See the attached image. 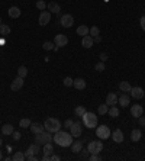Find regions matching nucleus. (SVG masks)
Instances as JSON below:
<instances>
[{"instance_id": "nucleus-41", "label": "nucleus", "mask_w": 145, "mask_h": 161, "mask_svg": "<svg viewBox=\"0 0 145 161\" xmlns=\"http://www.w3.org/2000/svg\"><path fill=\"white\" fill-rule=\"evenodd\" d=\"M72 79L71 77H66V79H64V86H67V87H71L72 86Z\"/></svg>"}, {"instance_id": "nucleus-49", "label": "nucleus", "mask_w": 145, "mask_h": 161, "mask_svg": "<svg viewBox=\"0 0 145 161\" xmlns=\"http://www.w3.org/2000/svg\"><path fill=\"white\" fill-rule=\"evenodd\" d=\"M42 160H44V161H49V160H51V155H44V157H42Z\"/></svg>"}, {"instance_id": "nucleus-24", "label": "nucleus", "mask_w": 145, "mask_h": 161, "mask_svg": "<svg viewBox=\"0 0 145 161\" xmlns=\"http://www.w3.org/2000/svg\"><path fill=\"white\" fill-rule=\"evenodd\" d=\"M90 34V28L86 26V25H80L79 28H77V35H80L81 38L83 36H86V35Z\"/></svg>"}, {"instance_id": "nucleus-14", "label": "nucleus", "mask_w": 145, "mask_h": 161, "mask_svg": "<svg viewBox=\"0 0 145 161\" xmlns=\"http://www.w3.org/2000/svg\"><path fill=\"white\" fill-rule=\"evenodd\" d=\"M118 103L122 107H128V106H129V103H131V97H129V94H128V93L120 94V96L118 97Z\"/></svg>"}, {"instance_id": "nucleus-39", "label": "nucleus", "mask_w": 145, "mask_h": 161, "mask_svg": "<svg viewBox=\"0 0 145 161\" xmlns=\"http://www.w3.org/2000/svg\"><path fill=\"white\" fill-rule=\"evenodd\" d=\"M36 7H38L39 10H45V9H46V3L44 2V0H38V2H36Z\"/></svg>"}, {"instance_id": "nucleus-27", "label": "nucleus", "mask_w": 145, "mask_h": 161, "mask_svg": "<svg viewBox=\"0 0 145 161\" xmlns=\"http://www.w3.org/2000/svg\"><path fill=\"white\" fill-rule=\"evenodd\" d=\"M15 131V128L10 125V123H6V125H3V128H2V132H3V135H12Z\"/></svg>"}, {"instance_id": "nucleus-34", "label": "nucleus", "mask_w": 145, "mask_h": 161, "mask_svg": "<svg viewBox=\"0 0 145 161\" xmlns=\"http://www.w3.org/2000/svg\"><path fill=\"white\" fill-rule=\"evenodd\" d=\"M107 110H109V106L107 105H100L99 106V109H97V112H99V115H106L107 113Z\"/></svg>"}, {"instance_id": "nucleus-1", "label": "nucleus", "mask_w": 145, "mask_h": 161, "mask_svg": "<svg viewBox=\"0 0 145 161\" xmlns=\"http://www.w3.org/2000/svg\"><path fill=\"white\" fill-rule=\"evenodd\" d=\"M52 141L59 145V147H71L72 144V135L70 132H66V131H61L59 129L58 132H55L52 136Z\"/></svg>"}, {"instance_id": "nucleus-19", "label": "nucleus", "mask_w": 145, "mask_h": 161, "mask_svg": "<svg viewBox=\"0 0 145 161\" xmlns=\"http://www.w3.org/2000/svg\"><path fill=\"white\" fill-rule=\"evenodd\" d=\"M106 105H107V106L118 105V96L115 93H107V96H106Z\"/></svg>"}, {"instance_id": "nucleus-30", "label": "nucleus", "mask_w": 145, "mask_h": 161, "mask_svg": "<svg viewBox=\"0 0 145 161\" xmlns=\"http://www.w3.org/2000/svg\"><path fill=\"white\" fill-rule=\"evenodd\" d=\"M12 160H13V161H25V160H26V157H25V153H20V151L15 153V155L12 157Z\"/></svg>"}, {"instance_id": "nucleus-16", "label": "nucleus", "mask_w": 145, "mask_h": 161, "mask_svg": "<svg viewBox=\"0 0 145 161\" xmlns=\"http://www.w3.org/2000/svg\"><path fill=\"white\" fill-rule=\"evenodd\" d=\"M93 44H94V39H93V36L92 35H86V36H83L81 38V45L84 48H92L93 47Z\"/></svg>"}, {"instance_id": "nucleus-13", "label": "nucleus", "mask_w": 145, "mask_h": 161, "mask_svg": "<svg viewBox=\"0 0 145 161\" xmlns=\"http://www.w3.org/2000/svg\"><path fill=\"white\" fill-rule=\"evenodd\" d=\"M23 83H25V81H23V79L18 75V77H16V79L12 81V84H10V89H12L13 92H18V90H20V89L23 87Z\"/></svg>"}, {"instance_id": "nucleus-53", "label": "nucleus", "mask_w": 145, "mask_h": 161, "mask_svg": "<svg viewBox=\"0 0 145 161\" xmlns=\"http://www.w3.org/2000/svg\"><path fill=\"white\" fill-rule=\"evenodd\" d=\"M0 25H2V19H0Z\"/></svg>"}, {"instance_id": "nucleus-9", "label": "nucleus", "mask_w": 145, "mask_h": 161, "mask_svg": "<svg viewBox=\"0 0 145 161\" xmlns=\"http://www.w3.org/2000/svg\"><path fill=\"white\" fill-rule=\"evenodd\" d=\"M67 44H68V38H67L64 34H58L55 35V38H54V45L55 47H66Z\"/></svg>"}, {"instance_id": "nucleus-26", "label": "nucleus", "mask_w": 145, "mask_h": 161, "mask_svg": "<svg viewBox=\"0 0 145 161\" xmlns=\"http://www.w3.org/2000/svg\"><path fill=\"white\" fill-rule=\"evenodd\" d=\"M119 89H120L123 93H129L132 87H131V84H129L128 81H120V83H119Z\"/></svg>"}, {"instance_id": "nucleus-29", "label": "nucleus", "mask_w": 145, "mask_h": 161, "mask_svg": "<svg viewBox=\"0 0 145 161\" xmlns=\"http://www.w3.org/2000/svg\"><path fill=\"white\" fill-rule=\"evenodd\" d=\"M107 113H109V116H112V118H118V116H119V109L116 107V105H115V106H110V107H109Z\"/></svg>"}, {"instance_id": "nucleus-12", "label": "nucleus", "mask_w": 145, "mask_h": 161, "mask_svg": "<svg viewBox=\"0 0 145 161\" xmlns=\"http://www.w3.org/2000/svg\"><path fill=\"white\" fill-rule=\"evenodd\" d=\"M131 115L133 116V118L138 119L139 116L144 115V107L141 106V105H132L131 106Z\"/></svg>"}, {"instance_id": "nucleus-17", "label": "nucleus", "mask_w": 145, "mask_h": 161, "mask_svg": "<svg viewBox=\"0 0 145 161\" xmlns=\"http://www.w3.org/2000/svg\"><path fill=\"white\" fill-rule=\"evenodd\" d=\"M46 9H48V12H51V13H57V15H59V12H61V6H59L57 2H51V3H48V5H46Z\"/></svg>"}, {"instance_id": "nucleus-21", "label": "nucleus", "mask_w": 145, "mask_h": 161, "mask_svg": "<svg viewBox=\"0 0 145 161\" xmlns=\"http://www.w3.org/2000/svg\"><path fill=\"white\" fill-rule=\"evenodd\" d=\"M29 129L32 131L33 134H42L44 131H45V128H44V125H41V123H31V126H29Z\"/></svg>"}, {"instance_id": "nucleus-3", "label": "nucleus", "mask_w": 145, "mask_h": 161, "mask_svg": "<svg viewBox=\"0 0 145 161\" xmlns=\"http://www.w3.org/2000/svg\"><path fill=\"white\" fill-rule=\"evenodd\" d=\"M44 128L45 131L51 132V134H55L61 129V122L57 119V118H48L45 122H44Z\"/></svg>"}, {"instance_id": "nucleus-33", "label": "nucleus", "mask_w": 145, "mask_h": 161, "mask_svg": "<svg viewBox=\"0 0 145 161\" xmlns=\"http://www.w3.org/2000/svg\"><path fill=\"white\" fill-rule=\"evenodd\" d=\"M31 119H28V118H25V119H20V122H19V125H20V128H29L31 126Z\"/></svg>"}, {"instance_id": "nucleus-18", "label": "nucleus", "mask_w": 145, "mask_h": 161, "mask_svg": "<svg viewBox=\"0 0 145 161\" xmlns=\"http://www.w3.org/2000/svg\"><path fill=\"white\" fill-rule=\"evenodd\" d=\"M38 151H39V145L33 142L32 145H31V147L26 149V153H25V157L28 158V157H31V155H38Z\"/></svg>"}, {"instance_id": "nucleus-11", "label": "nucleus", "mask_w": 145, "mask_h": 161, "mask_svg": "<svg viewBox=\"0 0 145 161\" xmlns=\"http://www.w3.org/2000/svg\"><path fill=\"white\" fill-rule=\"evenodd\" d=\"M49 20H51V12H45V10H42L39 15V25L41 26H45L49 23Z\"/></svg>"}, {"instance_id": "nucleus-15", "label": "nucleus", "mask_w": 145, "mask_h": 161, "mask_svg": "<svg viewBox=\"0 0 145 161\" xmlns=\"http://www.w3.org/2000/svg\"><path fill=\"white\" fill-rule=\"evenodd\" d=\"M112 139L115 142H118V144H122L123 139H125V136H123V132L120 131V129H115L112 132Z\"/></svg>"}, {"instance_id": "nucleus-31", "label": "nucleus", "mask_w": 145, "mask_h": 161, "mask_svg": "<svg viewBox=\"0 0 145 161\" xmlns=\"http://www.w3.org/2000/svg\"><path fill=\"white\" fill-rule=\"evenodd\" d=\"M18 75L22 77V79H25V77L28 75V68L25 67V65H20V67L18 68Z\"/></svg>"}, {"instance_id": "nucleus-2", "label": "nucleus", "mask_w": 145, "mask_h": 161, "mask_svg": "<svg viewBox=\"0 0 145 161\" xmlns=\"http://www.w3.org/2000/svg\"><path fill=\"white\" fill-rule=\"evenodd\" d=\"M81 121L84 123V126L89 128V129H94L97 126V116L93 113V112H86V113L81 116Z\"/></svg>"}, {"instance_id": "nucleus-10", "label": "nucleus", "mask_w": 145, "mask_h": 161, "mask_svg": "<svg viewBox=\"0 0 145 161\" xmlns=\"http://www.w3.org/2000/svg\"><path fill=\"white\" fill-rule=\"evenodd\" d=\"M129 93H131V97H132V99H137V100L142 99V97L145 96L144 89H142V87H138V86H137V87H132Z\"/></svg>"}, {"instance_id": "nucleus-47", "label": "nucleus", "mask_w": 145, "mask_h": 161, "mask_svg": "<svg viewBox=\"0 0 145 161\" xmlns=\"http://www.w3.org/2000/svg\"><path fill=\"white\" fill-rule=\"evenodd\" d=\"M139 23H141V28H142V31L145 32V16H142V18H141Z\"/></svg>"}, {"instance_id": "nucleus-20", "label": "nucleus", "mask_w": 145, "mask_h": 161, "mask_svg": "<svg viewBox=\"0 0 145 161\" xmlns=\"http://www.w3.org/2000/svg\"><path fill=\"white\" fill-rule=\"evenodd\" d=\"M81 149H83V141H80V139H77V141H72L71 151L74 153V154H79Z\"/></svg>"}, {"instance_id": "nucleus-46", "label": "nucleus", "mask_w": 145, "mask_h": 161, "mask_svg": "<svg viewBox=\"0 0 145 161\" xmlns=\"http://www.w3.org/2000/svg\"><path fill=\"white\" fill-rule=\"evenodd\" d=\"M72 123H74V122H72L71 119H67V121L64 122V126H66V128H71Z\"/></svg>"}, {"instance_id": "nucleus-6", "label": "nucleus", "mask_w": 145, "mask_h": 161, "mask_svg": "<svg viewBox=\"0 0 145 161\" xmlns=\"http://www.w3.org/2000/svg\"><path fill=\"white\" fill-rule=\"evenodd\" d=\"M87 149L90 154H99L100 151L103 149V142L102 141H90L87 145Z\"/></svg>"}, {"instance_id": "nucleus-28", "label": "nucleus", "mask_w": 145, "mask_h": 161, "mask_svg": "<svg viewBox=\"0 0 145 161\" xmlns=\"http://www.w3.org/2000/svg\"><path fill=\"white\" fill-rule=\"evenodd\" d=\"M52 151H54V147L51 142H46L44 145V155H52Z\"/></svg>"}, {"instance_id": "nucleus-23", "label": "nucleus", "mask_w": 145, "mask_h": 161, "mask_svg": "<svg viewBox=\"0 0 145 161\" xmlns=\"http://www.w3.org/2000/svg\"><path fill=\"white\" fill-rule=\"evenodd\" d=\"M141 138H142V132H141V129L135 128V129H133V131L131 132V139L133 142H138Z\"/></svg>"}, {"instance_id": "nucleus-45", "label": "nucleus", "mask_w": 145, "mask_h": 161, "mask_svg": "<svg viewBox=\"0 0 145 161\" xmlns=\"http://www.w3.org/2000/svg\"><path fill=\"white\" fill-rule=\"evenodd\" d=\"M138 122H139V125H141V126H145V116H144V115L138 118Z\"/></svg>"}, {"instance_id": "nucleus-44", "label": "nucleus", "mask_w": 145, "mask_h": 161, "mask_svg": "<svg viewBox=\"0 0 145 161\" xmlns=\"http://www.w3.org/2000/svg\"><path fill=\"white\" fill-rule=\"evenodd\" d=\"M89 160L90 161H99L100 157H99V154H92L90 157H89Z\"/></svg>"}, {"instance_id": "nucleus-43", "label": "nucleus", "mask_w": 145, "mask_h": 161, "mask_svg": "<svg viewBox=\"0 0 145 161\" xmlns=\"http://www.w3.org/2000/svg\"><path fill=\"white\" fill-rule=\"evenodd\" d=\"M99 58H100V61H103V62H106L109 57H107V54H106V52H102V54L99 55Z\"/></svg>"}, {"instance_id": "nucleus-36", "label": "nucleus", "mask_w": 145, "mask_h": 161, "mask_svg": "<svg viewBox=\"0 0 145 161\" xmlns=\"http://www.w3.org/2000/svg\"><path fill=\"white\" fill-rule=\"evenodd\" d=\"M42 48H44L45 51H51V49H54V44L49 42V41H45V42L42 44Z\"/></svg>"}, {"instance_id": "nucleus-48", "label": "nucleus", "mask_w": 145, "mask_h": 161, "mask_svg": "<svg viewBox=\"0 0 145 161\" xmlns=\"http://www.w3.org/2000/svg\"><path fill=\"white\" fill-rule=\"evenodd\" d=\"M59 160H61V157H58V155H51V160H49V161H59Z\"/></svg>"}, {"instance_id": "nucleus-42", "label": "nucleus", "mask_w": 145, "mask_h": 161, "mask_svg": "<svg viewBox=\"0 0 145 161\" xmlns=\"http://www.w3.org/2000/svg\"><path fill=\"white\" fill-rule=\"evenodd\" d=\"M12 136H13L15 141H19V139H20V132H19V131H13Z\"/></svg>"}, {"instance_id": "nucleus-35", "label": "nucleus", "mask_w": 145, "mask_h": 161, "mask_svg": "<svg viewBox=\"0 0 145 161\" xmlns=\"http://www.w3.org/2000/svg\"><path fill=\"white\" fill-rule=\"evenodd\" d=\"M74 112H76V115H77V116H80V118H81L83 115L86 113V109H84V106H77Z\"/></svg>"}, {"instance_id": "nucleus-7", "label": "nucleus", "mask_w": 145, "mask_h": 161, "mask_svg": "<svg viewBox=\"0 0 145 161\" xmlns=\"http://www.w3.org/2000/svg\"><path fill=\"white\" fill-rule=\"evenodd\" d=\"M70 134L72 135V138H79L83 134V128H81V123L80 122H74L70 128Z\"/></svg>"}, {"instance_id": "nucleus-40", "label": "nucleus", "mask_w": 145, "mask_h": 161, "mask_svg": "<svg viewBox=\"0 0 145 161\" xmlns=\"http://www.w3.org/2000/svg\"><path fill=\"white\" fill-rule=\"evenodd\" d=\"M80 154H81V158H83V160H89V154H90V153H89V149H81V151H80Z\"/></svg>"}, {"instance_id": "nucleus-4", "label": "nucleus", "mask_w": 145, "mask_h": 161, "mask_svg": "<svg viewBox=\"0 0 145 161\" xmlns=\"http://www.w3.org/2000/svg\"><path fill=\"white\" fill-rule=\"evenodd\" d=\"M52 141V135H51V132H48V131H44L42 134H36V136H35V144H38V145H45L46 142H51Z\"/></svg>"}, {"instance_id": "nucleus-8", "label": "nucleus", "mask_w": 145, "mask_h": 161, "mask_svg": "<svg viewBox=\"0 0 145 161\" xmlns=\"http://www.w3.org/2000/svg\"><path fill=\"white\" fill-rule=\"evenodd\" d=\"M59 23H61V26L62 28H71L72 23H74V18H72V15H62L61 16V19H59Z\"/></svg>"}, {"instance_id": "nucleus-52", "label": "nucleus", "mask_w": 145, "mask_h": 161, "mask_svg": "<svg viewBox=\"0 0 145 161\" xmlns=\"http://www.w3.org/2000/svg\"><path fill=\"white\" fill-rule=\"evenodd\" d=\"M2 158H3V155H2V151H0V160H2Z\"/></svg>"}, {"instance_id": "nucleus-37", "label": "nucleus", "mask_w": 145, "mask_h": 161, "mask_svg": "<svg viewBox=\"0 0 145 161\" xmlns=\"http://www.w3.org/2000/svg\"><path fill=\"white\" fill-rule=\"evenodd\" d=\"M94 70H96V71H99V73H102V71H105V62H103V61H100V62H97V64L94 65Z\"/></svg>"}, {"instance_id": "nucleus-25", "label": "nucleus", "mask_w": 145, "mask_h": 161, "mask_svg": "<svg viewBox=\"0 0 145 161\" xmlns=\"http://www.w3.org/2000/svg\"><path fill=\"white\" fill-rule=\"evenodd\" d=\"M9 16L12 18V19H16V18H19L20 16V9L19 7H16V6H12L10 9H9Z\"/></svg>"}, {"instance_id": "nucleus-38", "label": "nucleus", "mask_w": 145, "mask_h": 161, "mask_svg": "<svg viewBox=\"0 0 145 161\" xmlns=\"http://www.w3.org/2000/svg\"><path fill=\"white\" fill-rule=\"evenodd\" d=\"M99 34H100V29L97 26H92V28H90V34H89V35H92L93 38H94V36H97Z\"/></svg>"}, {"instance_id": "nucleus-32", "label": "nucleus", "mask_w": 145, "mask_h": 161, "mask_svg": "<svg viewBox=\"0 0 145 161\" xmlns=\"http://www.w3.org/2000/svg\"><path fill=\"white\" fill-rule=\"evenodd\" d=\"M9 34H10V26L2 23L0 25V35H9Z\"/></svg>"}, {"instance_id": "nucleus-50", "label": "nucleus", "mask_w": 145, "mask_h": 161, "mask_svg": "<svg viewBox=\"0 0 145 161\" xmlns=\"http://www.w3.org/2000/svg\"><path fill=\"white\" fill-rule=\"evenodd\" d=\"M93 39L96 41V42H100V41H102V38H100V35H97V36H94Z\"/></svg>"}, {"instance_id": "nucleus-5", "label": "nucleus", "mask_w": 145, "mask_h": 161, "mask_svg": "<svg viewBox=\"0 0 145 161\" xmlns=\"http://www.w3.org/2000/svg\"><path fill=\"white\" fill-rule=\"evenodd\" d=\"M96 135L99 139H107L112 135V132L107 125H100V126H96Z\"/></svg>"}, {"instance_id": "nucleus-51", "label": "nucleus", "mask_w": 145, "mask_h": 161, "mask_svg": "<svg viewBox=\"0 0 145 161\" xmlns=\"http://www.w3.org/2000/svg\"><path fill=\"white\" fill-rule=\"evenodd\" d=\"M2 144H3V139H2V138H0V147H2Z\"/></svg>"}, {"instance_id": "nucleus-22", "label": "nucleus", "mask_w": 145, "mask_h": 161, "mask_svg": "<svg viewBox=\"0 0 145 161\" xmlns=\"http://www.w3.org/2000/svg\"><path fill=\"white\" fill-rule=\"evenodd\" d=\"M72 86L77 89V90H84L86 89V80L84 79H76L72 81Z\"/></svg>"}]
</instances>
